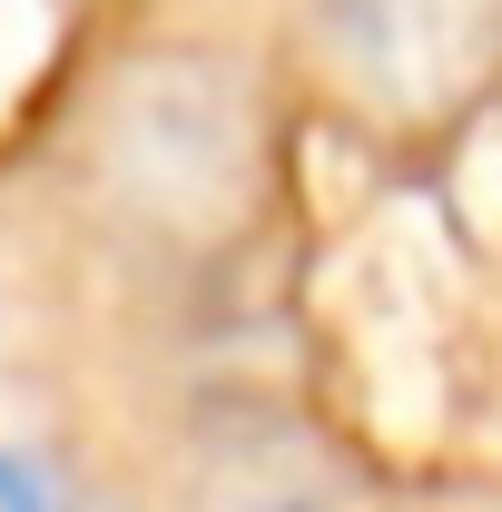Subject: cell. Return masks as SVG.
Wrapping results in <instances>:
<instances>
[{
	"instance_id": "6da1fadb",
	"label": "cell",
	"mask_w": 502,
	"mask_h": 512,
	"mask_svg": "<svg viewBox=\"0 0 502 512\" xmlns=\"http://www.w3.org/2000/svg\"><path fill=\"white\" fill-rule=\"evenodd\" d=\"M0 512H89L69 493L50 463H30V453H0Z\"/></svg>"
}]
</instances>
